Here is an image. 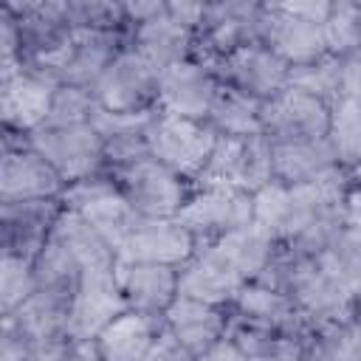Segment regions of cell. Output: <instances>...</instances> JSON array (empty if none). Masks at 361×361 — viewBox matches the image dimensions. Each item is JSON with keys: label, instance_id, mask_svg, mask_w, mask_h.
I'll return each instance as SVG.
<instances>
[{"label": "cell", "instance_id": "6da1fadb", "mask_svg": "<svg viewBox=\"0 0 361 361\" xmlns=\"http://www.w3.org/2000/svg\"><path fill=\"white\" fill-rule=\"evenodd\" d=\"M274 180V144L265 133L217 135L195 186H240L259 192Z\"/></svg>", "mask_w": 361, "mask_h": 361}, {"label": "cell", "instance_id": "7a4b0ae2", "mask_svg": "<svg viewBox=\"0 0 361 361\" xmlns=\"http://www.w3.org/2000/svg\"><path fill=\"white\" fill-rule=\"evenodd\" d=\"M110 172L130 206L147 217H178V212L195 192V183L189 178H183L155 155H144Z\"/></svg>", "mask_w": 361, "mask_h": 361}, {"label": "cell", "instance_id": "3957f363", "mask_svg": "<svg viewBox=\"0 0 361 361\" xmlns=\"http://www.w3.org/2000/svg\"><path fill=\"white\" fill-rule=\"evenodd\" d=\"M214 141H217V133L212 130L209 121L175 116L161 107L152 110L147 124L149 152L166 166H172L175 172H180L183 178H189L192 183L206 166Z\"/></svg>", "mask_w": 361, "mask_h": 361}, {"label": "cell", "instance_id": "277c9868", "mask_svg": "<svg viewBox=\"0 0 361 361\" xmlns=\"http://www.w3.org/2000/svg\"><path fill=\"white\" fill-rule=\"evenodd\" d=\"M65 186L54 164L31 147L28 133L0 130V200L62 197Z\"/></svg>", "mask_w": 361, "mask_h": 361}, {"label": "cell", "instance_id": "5b68a950", "mask_svg": "<svg viewBox=\"0 0 361 361\" xmlns=\"http://www.w3.org/2000/svg\"><path fill=\"white\" fill-rule=\"evenodd\" d=\"M28 141L54 164V169L65 178V183L107 169L104 141L93 121H71V124L45 121L28 133Z\"/></svg>", "mask_w": 361, "mask_h": 361}, {"label": "cell", "instance_id": "8992f818", "mask_svg": "<svg viewBox=\"0 0 361 361\" xmlns=\"http://www.w3.org/2000/svg\"><path fill=\"white\" fill-rule=\"evenodd\" d=\"M158 76L155 71L130 42L116 54V59L104 68L99 82L93 85L96 104L116 113H144L158 107Z\"/></svg>", "mask_w": 361, "mask_h": 361}, {"label": "cell", "instance_id": "52a82bcc", "mask_svg": "<svg viewBox=\"0 0 361 361\" xmlns=\"http://www.w3.org/2000/svg\"><path fill=\"white\" fill-rule=\"evenodd\" d=\"M178 220L197 243H212L220 234L254 220V192L240 186H195Z\"/></svg>", "mask_w": 361, "mask_h": 361}, {"label": "cell", "instance_id": "ba28073f", "mask_svg": "<svg viewBox=\"0 0 361 361\" xmlns=\"http://www.w3.org/2000/svg\"><path fill=\"white\" fill-rule=\"evenodd\" d=\"M212 71L223 85H231L259 102L279 96L290 85V65L259 39L228 51L212 65Z\"/></svg>", "mask_w": 361, "mask_h": 361}, {"label": "cell", "instance_id": "9c48e42d", "mask_svg": "<svg viewBox=\"0 0 361 361\" xmlns=\"http://www.w3.org/2000/svg\"><path fill=\"white\" fill-rule=\"evenodd\" d=\"M333 107L299 87H285L279 96L262 102V133L271 141H307L330 133Z\"/></svg>", "mask_w": 361, "mask_h": 361}, {"label": "cell", "instance_id": "30bf717a", "mask_svg": "<svg viewBox=\"0 0 361 361\" xmlns=\"http://www.w3.org/2000/svg\"><path fill=\"white\" fill-rule=\"evenodd\" d=\"M118 262V259H116ZM113 265H90L82 271L73 310H71V338H96L121 310H127L118 274Z\"/></svg>", "mask_w": 361, "mask_h": 361}, {"label": "cell", "instance_id": "8fae6325", "mask_svg": "<svg viewBox=\"0 0 361 361\" xmlns=\"http://www.w3.org/2000/svg\"><path fill=\"white\" fill-rule=\"evenodd\" d=\"M62 209V197L0 200V251L34 259L48 243Z\"/></svg>", "mask_w": 361, "mask_h": 361}, {"label": "cell", "instance_id": "7c38bea8", "mask_svg": "<svg viewBox=\"0 0 361 361\" xmlns=\"http://www.w3.org/2000/svg\"><path fill=\"white\" fill-rule=\"evenodd\" d=\"M59 85L56 76L23 65L14 73L0 76V121L8 130L31 133L37 130L51 110L54 87Z\"/></svg>", "mask_w": 361, "mask_h": 361}, {"label": "cell", "instance_id": "4fadbf2b", "mask_svg": "<svg viewBox=\"0 0 361 361\" xmlns=\"http://www.w3.org/2000/svg\"><path fill=\"white\" fill-rule=\"evenodd\" d=\"M197 248V240L178 217H147L138 214L130 234L118 245V259L183 265Z\"/></svg>", "mask_w": 361, "mask_h": 361}, {"label": "cell", "instance_id": "5bb4252c", "mask_svg": "<svg viewBox=\"0 0 361 361\" xmlns=\"http://www.w3.org/2000/svg\"><path fill=\"white\" fill-rule=\"evenodd\" d=\"M217 87H220V79L212 71V65H206L197 56H189V59L175 62L161 71L158 107L166 113H175V116L206 121V113L212 107Z\"/></svg>", "mask_w": 361, "mask_h": 361}, {"label": "cell", "instance_id": "9a60e30c", "mask_svg": "<svg viewBox=\"0 0 361 361\" xmlns=\"http://www.w3.org/2000/svg\"><path fill=\"white\" fill-rule=\"evenodd\" d=\"M161 319L172 330V336L183 344V350L192 355V361H203L209 347L226 336L231 307L178 293V299L166 307Z\"/></svg>", "mask_w": 361, "mask_h": 361}, {"label": "cell", "instance_id": "2e32d148", "mask_svg": "<svg viewBox=\"0 0 361 361\" xmlns=\"http://www.w3.org/2000/svg\"><path fill=\"white\" fill-rule=\"evenodd\" d=\"M127 31L130 28H76L73 25V37L56 71V79L93 90L104 68L127 45Z\"/></svg>", "mask_w": 361, "mask_h": 361}, {"label": "cell", "instance_id": "e0dca14e", "mask_svg": "<svg viewBox=\"0 0 361 361\" xmlns=\"http://www.w3.org/2000/svg\"><path fill=\"white\" fill-rule=\"evenodd\" d=\"M243 279L231 262L212 245V243H197L195 254L178 265V288L183 296H195L212 305H226L231 307L237 290L243 288Z\"/></svg>", "mask_w": 361, "mask_h": 361}, {"label": "cell", "instance_id": "ac0fdd59", "mask_svg": "<svg viewBox=\"0 0 361 361\" xmlns=\"http://www.w3.org/2000/svg\"><path fill=\"white\" fill-rule=\"evenodd\" d=\"M116 274H118V285H121L127 307L138 310V313H147V316H164L166 307L180 293L178 265L118 259Z\"/></svg>", "mask_w": 361, "mask_h": 361}, {"label": "cell", "instance_id": "d6986e66", "mask_svg": "<svg viewBox=\"0 0 361 361\" xmlns=\"http://www.w3.org/2000/svg\"><path fill=\"white\" fill-rule=\"evenodd\" d=\"M257 39L268 45L276 56H282L290 68L313 62L327 54L324 31L322 23L307 20V17H293V14H279V11H262L259 17V31Z\"/></svg>", "mask_w": 361, "mask_h": 361}, {"label": "cell", "instance_id": "ffe728a7", "mask_svg": "<svg viewBox=\"0 0 361 361\" xmlns=\"http://www.w3.org/2000/svg\"><path fill=\"white\" fill-rule=\"evenodd\" d=\"M228 336L237 341L243 361L259 358V361H293V358H310V338L313 330L293 333L271 324H259L251 319H243L231 310L228 319Z\"/></svg>", "mask_w": 361, "mask_h": 361}, {"label": "cell", "instance_id": "44dd1931", "mask_svg": "<svg viewBox=\"0 0 361 361\" xmlns=\"http://www.w3.org/2000/svg\"><path fill=\"white\" fill-rule=\"evenodd\" d=\"M127 42L155 68L164 71L175 62H183L195 54V28L175 20L169 11L161 17H152L147 23L130 25Z\"/></svg>", "mask_w": 361, "mask_h": 361}, {"label": "cell", "instance_id": "7402d4cb", "mask_svg": "<svg viewBox=\"0 0 361 361\" xmlns=\"http://www.w3.org/2000/svg\"><path fill=\"white\" fill-rule=\"evenodd\" d=\"M152 110L144 113H116V110H104L96 104L90 121L96 124L102 141H104V161L107 169H118L127 166L149 152L147 144V124H149Z\"/></svg>", "mask_w": 361, "mask_h": 361}, {"label": "cell", "instance_id": "603a6c76", "mask_svg": "<svg viewBox=\"0 0 361 361\" xmlns=\"http://www.w3.org/2000/svg\"><path fill=\"white\" fill-rule=\"evenodd\" d=\"M231 310L243 319L271 324V327H282V330H293V333L313 330V324L296 307L290 293H285V290H279V288H274L262 279L243 282V288L237 290V296L231 302Z\"/></svg>", "mask_w": 361, "mask_h": 361}, {"label": "cell", "instance_id": "cb8c5ba5", "mask_svg": "<svg viewBox=\"0 0 361 361\" xmlns=\"http://www.w3.org/2000/svg\"><path fill=\"white\" fill-rule=\"evenodd\" d=\"M271 144H274V180H282L288 186L319 180L341 166L327 135L307 141H271Z\"/></svg>", "mask_w": 361, "mask_h": 361}, {"label": "cell", "instance_id": "d4e9b609", "mask_svg": "<svg viewBox=\"0 0 361 361\" xmlns=\"http://www.w3.org/2000/svg\"><path fill=\"white\" fill-rule=\"evenodd\" d=\"M158 330L161 316H147L127 307L96 336L99 355L102 361H147Z\"/></svg>", "mask_w": 361, "mask_h": 361}, {"label": "cell", "instance_id": "484cf974", "mask_svg": "<svg viewBox=\"0 0 361 361\" xmlns=\"http://www.w3.org/2000/svg\"><path fill=\"white\" fill-rule=\"evenodd\" d=\"M212 245L231 262V268L243 279H257L279 251V240L257 220L220 234L217 240H212Z\"/></svg>", "mask_w": 361, "mask_h": 361}, {"label": "cell", "instance_id": "4316f807", "mask_svg": "<svg viewBox=\"0 0 361 361\" xmlns=\"http://www.w3.org/2000/svg\"><path fill=\"white\" fill-rule=\"evenodd\" d=\"M51 237L59 240L76 257V262L82 265V271L90 268V265H113L118 259V254L107 243V237L82 212H76V209H68V206L62 209V214H59Z\"/></svg>", "mask_w": 361, "mask_h": 361}, {"label": "cell", "instance_id": "83f0119b", "mask_svg": "<svg viewBox=\"0 0 361 361\" xmlns=\"http://www.w3.org/2000/svg\"><path fill=\"white\" fill-rule=\"evenodd\" d=\"M206 121L217 135H257L262 133V102L220 82Z\"/></svg>", "mask_w": 361, "mask_h": 361}, {"label": "cell", "instance_id": "f1b7e54d", "mask_svg": "<svg viewBox=\"0 0 361 361\" xmlns=\"http://www.w3.org/2000/svg\"><path fill=\"white\" fill-rule=\"evenodd\" d=\"M338 164L353 172L361 166V102L344 99L333 104L330 113V133H327Z\"/></svg>", "mask_w": 361, "mask_h": 361}, {"label": "cell", "instance_id": "f546056e", "mask_svg": "<svg viewBox=\"0 0 361 361\" xmlns=\"http://www.w3.org/2000/svg\"><path fill=\"white\" fill-rule=\"evenodd\" d=\"M327 54L353 56L361 54V6L353 0H333L327 17L322 20Z\"/></svg>", "mask_w": 361, "mask_h": 361}, {"label": "cell", "instance_id": "4dcf8cb0", "mask_svg": "<svg viewBox=\"0 0 361 361\" xmlns=\"http://www.w3.org/2000/svg\"><path fill=\"white\" fill-rule=\"evenodd\" d=\"M290 87L307 90L333 107L341 99V59L336 54H324L313 62L293 65L290 68Z\"/></svg>", "mask_w": 361, "mask_h": 361}, {"label": "cell", "instance_id": "1f68e13d", "mask_svg": "<svg viewBox=\"0 0 361 361\" xmlns=\"http://www.w3.org/2000/svg\"><path fill=\"white\" fill-rule=\"evenodd\" d=\"M37 290L34 259L0 251V316L14 313Z\"/></svg>", "mask_w": 361, "mask_h": 361}, {"label": "cell", "instance_id": "d6a6232c", "mask_svg": "<svg viewBox=\"0 0 361 361\" xmlns=\"http://www.w3.org/2000/svg\"><path fill=\"white\" fill-rule=\"evenodd\" d=\"M96 110V96L90 87H82V85H71V82H59L54 87V96H51V110H48V118L51 124H71V121H90ZM42 121V124H45Z\"/></svg>", "mask_w": 361, "mask_h": 361}, {"label": "cell", "instance_id": "836d02e7", "mask_svg": "<svg viewBox=\"0 0 361 361\" xmlns=\"http://www.w3.org/2000/svg\"><path fill=\"white\" fill-rule=\"evenodd\" d=\"M65 14L76 28H130L118 0H65Z\"/></svg>", "mask_w": 361, "mask_h": 361}, {"label": "cell", "instance_id": "e575fe53", "mask_svg": "<svg viewBox=\"0 0 361 361\" xmlns=\"http://www.w3.org/2000/svg\"><path fill=\"white\" fill-rule=\"evenodd\" d=\"M0 361H34V344L8 316H0Z\"/></svg>", "mask_w": 361, "mask_h": 361}, {"label": "cell", "instance_id": "d590c367", "mask_svg": "<svg viewBox=\"0 0 361 361\" xmlns=\"http://www.w3.org/2000/svg\"><path fill=\"white\" fill-rule=\"evenodd\" d=\"M333 0H262L265 11H279V14H293V17H307L322 23L330 11Z\"/></svg>", "mask_w": 361, "mask_h": 361}, {"label": "cell", "instance_id": "8d00e7d4", "mask_svg": "<svg viewBox=\"0 0 361 361\" xmlns=\"http://www.w3.org/2000/svg\"><path fill=\"white\" fill-rule=\"evenodd\" d=\"M147 361H192V355H189V353L183 350V344L172 336V330L164 324V319H161V330H158V336H155V344H152Z\"/></svg>", "mask_w": 361, "mask_h": 361}, {"label": "cell", "instance_id": "74e56055", "mask_svg": "<svg viewBox=\"0 0 361 361\" xmlns=\"http://www.w3.org/2000/svg\"><path fill=\"white\" fill-rule=\"evenodd\" d=\"M118 3H121L127 25H138V23L166 14V0H118Z\"/></svg>", "mask_w": 361, "mask_h": 361}, {"label": "cell", "instance_id": "f35d334b", "mask_svg": "<svg viewBox=\"0 0 361 361\" xmlns=\"http://www.w3.org/2000/svg\"><path fill=\"white\" fill-rule=\"evenodd\" d=\"M166 11L180 20L183 25L195 28L203 23V14H206V0H166Z\"/></svg>", "mask_w": 361, "mask_h": 361}, {"label": "cell", "instance_id": "ab89813d", "mask_svg": "<svg viewBox=\"0 0 361 361\" xmlns=\"http://www.w3.org/2000/svg\"><path fill=\"white\" fill-rule=\"evenodd\" d=\"M59 6H65V0H3V8L11 11L14 17H28V14L59 8Z\"/></svg>", "mask_w": 361, "mask_h": 361}, {"label": "cell", "instance_id": "60d3db41", "mask_svg": "<svg viewBox=\"0 0 361 361\" xmlns=\"http://www.w3.org/2000/svg\"><path fill=\"white\" fill-rule=\"evenodd\" d=\"M203 361H243V353H240L237 341H234V338L228 336V330H226V336L217 338V341L209 347V353L203 355Z\"/></svg>", "mask_w": 361, "mask_h": 361}, {"label": "cell", "instance_id": "b9f144b4", "mask_svg": "<svg viewBox=\"0 0 361 361\" xmlns=\"http://www.w3.org/2000/svg\"><path fill=\"white\" fill-rule=\"evenodd\" d=\"M353 319H355V322L361 324V296L355 299V310H353Z\"/></svg>", "mask_w": 361, "mask_h": 361}, {"label": "cell", "instance_id": "7bdbcfd3", "mask_svg": "<svg viewBox=\"0 0 361 361\" xmlns=\"http://www.w3.org/2000/svg\"><path fill=\"white\" fill-rule=\"evenodd\" d=\"M350 175H353V180H355V183H361V166H358V169H353Z\"/></svg>", "mask_w": 361, "mask_h": 361}, {"label": "cell", "instance_id": "ee69618b", "mask_svg": "<svg viewBox=\"0 0 361 361\" xmlns=\"http://www.w3.org/2000/svg\"><path fill=\"white\" fill-rule=\"evenodd\" d=\"M353 3H358V6H361V0H353Z\"/></svg>", "mask_w": 361, "mask_h": 361}]
</instances>
